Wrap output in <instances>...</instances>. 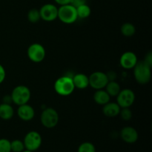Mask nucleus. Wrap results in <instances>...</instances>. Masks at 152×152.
<instances>
[{
	"instance_id": "1",
	"label": "nucleus",
	"mask_w": 152,
	"mask_h": 152,
	"mask_svg": "<svg viewBox=\"0 0 152 152\" xmlns=\"http://www.w3.org/2000/svg\"><path fill=\"white\" fill-rule=\"evenodd\" d=\"M134 69L135 80L139 84H148L151 79V66L144 61L138 62Z\"/></svg>"
},
{
	"instance_id": "2",
	"label": "nucleus",
	"mask_w": 152,
	"mask_h": 152,
	"mask_svg": "<svg viewBox=\"0 0 152 152\" xmlns=\"http://www.w3.org/2000/svg\"><path fill=\"white\" fill-rule=\"evenodd\" d=\"M75 87L73 83L72 77L62 76L56 80L54 83V90L57 94L62 96H68L74 92Z\"/></svg>"
},
{
	"instance_id": "3",
	"label": "nucleus",
	"mask_w": 152,
	"mask_h": 152,
	"mask_svg": "<svg viewBox=\"0 0 152 152\" xmlns=\"http://www.w3.org/2000/svg\"><path fill=\"white\" fill-rule=\"evenodd\" d=\"M58 19L64 24L71 25L78 19L77 9L71 4L62 5L58 7Z\"/></svg>"
},
{
	"instance_id": "4",
	"label": "nucleus",
	"mask_w": 152,
	"mask_h": 152,
	"mask_svg": "<svg viewBox=\"0 0 152 152\" xmlns=\"http://www.w3.org/2000/svg\"><path fill=\"white\" fill-rule=\"evenodd\" d=\"M13 103L16 105H22L29 102L31 96V91L29 88L25 86H17L13 89L10 94Z\"/></svg>"
},
{
	"instance_id": "5",
	"label": "nucleus",
	"mask_w": 152,
	"mask_h": 152,
	"mask_svg": "<svg viewBox=\"0 0 152 152\" xmlns=\"http://www.w3.org/2000/svg\"><path fill=\"white\" fill-rule=\"evenodd\" d=\"M59 114L53 108H45L40 117L42 125L47 129H53L56 127L59 123Z\"/></svg>"
},
{
	"instance_id": "6",
	"label": "nucleus",
	"mask_w": 152,
	"mask_h": 152,
	"mask_svg": "<svg viewBox=\"0 0 152 152\" xmlns=\"http://www.w3.org/2000/svg\"><path fill=\"white\" fill-rule=\"evenodd\" d=\"M25 149L36 151L41 147L42 138L41 134L36 131H31L26 134L23 140Z\"/></svg>"
},
{
	"instance_id": "7",
	"label": "nucleus",
	"mask_w": 152,
	"mask_h": 152,
	"mask_svg": "<svg viewBox=\"0 0 152 152\" xmlns=\"http://www.w3.org/2000/svg\"><path fill=\"white\" fill-rule=\"evenodd\" d=\"M27 54L30 60L39 63L42 62L45 58L46 50L42 45L39 43H33L28 47Z\"/></svg>"
},
{
	"instance_id": "8",
	"label": "nucleus",
	"mask_w": 152,
	"mask_h": 152,
	"mask_svg": "<svg viewBox=\"0 0 152 152\" xmlns=\"http://www.w3.org/2000/svg\"><path fill=\"white\" fill-rule=\"evenodd\" d=\"M89 86L95 90L104 89L109 82L108 75L102 71H95L88 77Z\"/></svg>"
},
{
	"instance_id": "9",
	"label": "nucleus",
	"mask_w": 152,
	"mask_h": 152,
	"mask_svg": "<svg viewBox=\"0 0 152 152\" xmlns=\"http://www.w3.org/2000/svg\"><path fill=\"white\" fill-rule=\"evenodd\" d=\"M135 101V94L129 88L123 89L117 96V103L121 108H130Z\"/></svg>"
},
{
	"instance_id": "10",
	"label": "nucleus",
	"mask_w": 152,
	"mask_h": 152,
	"mask_svg": "<svg viewBox=\"0 0 152 152\" xmlns=\"http://www.w3.org/2000/svg\"><path fill=\"white\" fill-rule=\"evenodd\" d=\"M39 13L41 19L45 22H53L57 19L58 7L55 4L48 3L42 6Z\"/></svg>"
},
{
	"instance_id": "11",
	"label": "nucleus",
	"mask_w": 152,
	"mask_h": 152,
	"mask_svg": "<svg viewBox=\"0 0 152 152\" xmlns=\"http://www.w3.org/2000/svg\"><path fill=\"white\" fill-rule=\"evenodd\" d=\"M137 62V56L132 51L125 52L120 56V65L124 69H133Z\"/></svg>"
},
{
	"instance_id": "12",
	"label": "nucleus",
	"mask_w": 152,
	"mask_h": 152,
	"mask_svg": "<svg viewBox=\"0 0 152 152\" xmlns=\"http://www.w3.org/2000/svg\"><path fill=\"white\" fill-rule=\"evenodd\" d=\"M120 135L121 139L128 144L135 143L139 138L137 131L132 126H126L123 128L120 131Z\"/></svg>"
},
{
	"instance_id": "13",
	"label": "nucleus",
	"mask_w": 152,
	"mask_h": 152,
	"mask_svg": "<svg viewBox=\"0 0 152 152\" xmlns=\"http://www.w3.org/2000/svg\"><path fill=\"white\" fill-rule=\"evenodd\" d=\"M17 115L19 119L23 121H31L34 118L35 110L28 103L19 105L17 109Z\"/></svg>"
},
{
	"instance_id": "14",
	"label": "nucleus",
	"mask_w": 152,
	"mask_h": 152,
	"mask_svg": "<svg viewBox=\"0 0 152 152\" xmlns=\"http://www.w3.org/2000/svg\"><path fill=\"white\" fill-rule=\"evenodd\" d=\"M121 108L117 102H108L102 107V113L104 115L109 118L117 117L119 115Z\"/></svg>"
},
{
	"instance_id": "15",
	"label": "nucleus",
	"mask_w": 152,
	"mask_h": 152,
	"mask_svg": "<svg viewBox=\"0 0 152 152\" xmlns=\"http://www.w3.org/2000/svg\"><path fill=\"white\" fill-rule=\"evenodd\" d=\"M73 83H74V87L77 89H83L87 88L89 86V79L87 75L82 73L75 74L72 77Z\"/></svg>"
},
{
	"instance_id": "16",
	"label": "nucleus",
	"mask_w": 152,
	"mask_h": 152,
	"mask_svg": "<svg viewBox=\"0 0 152 152\" xmlns=\"http://www.w3.org/2000/svg\"><path fill=\"white\" fill-rule=\"evenodd\" d=\"M94 100L96 104L100 105H104L108 102H110L111 96H109L107 91L104 89L96 90V92L94 94Z\"/></svg>"
},
{
	"instance_id": "17",
	"label": "nucleus",
	"mask_w": 152,
	"mask_h": 152,
	"mask_svg": "<svg viewBox=\"0 0 152 152\" xmlns=\"http://www.w3.org/2000/svg\"><path fill=\"white\" fill-rule=\"evenodd\" d=\"M14 115V109L10 104L2 102L0 104V118L4 120H9Z\"/></svg>"
},
{
	"instance_id": "18",
	"label": "nucleus",
	"mask_w": 152,
	"mask_h": 152,
	"mask_svg": "<svg viewBox=\"0 0 152 152\" xmlns=\"http://www.w3.org/2000/svg\"><path fill=\"white\" fill-rule=\"evenodd\" d=\"M105 88L107 93L109 94V96L111 97L117 96L118 95V94L120 93V91H121V88H120V84L118 83H117L116 81H114V80H109V82L106 85Z\"/></svg>"
},
{
	"instance_id": "19",
	"label": "nucleus",
	"mask_w": 152,
	"mask_h": 152,
	"mask_svg": "<svg viewBox=\"0 0 152 152\" xmlns=\"http://www.w3.org/2000/svg\"><path fill=\"white\" fill-rule=\"evenodd\" d=\"M120 31L124 37H131L134 35L136 33V28L133 24L130 22H126L121 26Z\"/></svg>"
},
{
	"instance_id": "20",
	"label": "nucleus",
	"mask_w": 152,
	"mask_h": 152,
	"mask_svg": "<svg viewBox=\"0 0 152 152\" xmlns=\"http://www.w3.org/2000/svg\"><path fill=\"white\" fill-rule=\"evenodd\" d=\"M76 9H77V16L80 19H87L88 17L90 16L91 13V7L87 4H83V5L77 7Z\"/></svg>"
},
{
	"instance_id": "21",
	"label": "nucleus",
	"mask_w": 152,
	"mask_h": 152,
	"mask_svg": "<svg viewBox=\"0 0 152 152\" xmlns=\"http://www.w3.org/2000/svg\"><path fill=\"white\" fill-rule=\"evenodd\" d=\"M28 21L31 23H37L41 19L40 17L39 10L37 8H32L28 11V15H27Z\"/></svg>"
},
{
	"instance_id": "22",
	"label": "nucleus",
	"mask_w": 152,
	"mask_h": 152,
	"mask_svg": "<svg viewBox=\"0 0 152 152\" xmlns=\"http://www.w3.org/2000/svg\"><path fill=\"white\" fill-rule=\"evenodd\" d=\"M10 149L11 152H22L25 150L23 141L20 140H14L10 142Z\"/></svg>"
},
{
	"instance_id": "23",
	"label": "nucleus",
	"mask_w": 152,
	"mask_h": 152,
	"mask_svg": "<svg viewBox=\"0 0 152 152\" xmlns=\"http://www.w3.org/2000/svg\"><path fill=\"white\" fill-rule=\"evenodd\" d=\"M77 152H96V147L92 142H84L79 145Z\"/></svg>"
},
{
	"instance_id": "24",
	"label": "nucleus",
	"mask_w": 152,
	"mask_h": 152,
	"mask_svg": "<svg viewBox=\"0 0 152 152\" xmlns=\"http://www.w3.org/2000/svg\"><path fill=\"white\" fill-rule=\"evenodd\" d=\"M0 152H11L10 140L5 138L0 139Z\"/></svg>"
},
{
	"instance_id": "25",
	"label": "nucleus",
	"mask_w": 152,
	"mask_h": 152,
	"mask_svg": "<svg viewBox=\"0 0 152 152\" xmlns=\"http://www.w3.org/2000/svg\"><path fill=\"white\" fill-rule=\"evenodd\" d=\"M119 115H120L121 118L125 121H129L132 117V112L129 108H121Z\"/></svg>"
},
{
	"instance_id": "26",
	"label": "nucleus",
	"mask_w": 152,
	"mask_h": 152,
	"mask_svg": "<svg viewBox=\"0 0 152 152\" xmlns=\"http://www.w3.org/2000/svg\"><path fill=\"white\" fill-rule=\"evenodd\" d=\"M86 1H87V0H71L70 4L77 8V7H80L83 4H86Z\"/></svg>"
},
{
	"instance_id": "27",
	"label": "nucleus",
	"mask_w": 152,
	"mask_h": 152,
	"mask_svg": "<svg viewBox=\"0 0 152 152\" xmlns=\"http://www.w3.org/2000/svg\"><path fill=\"white\" fill-rule=\"evenodd\" d=\"M6 77V72L5 70H4V67L0 64V84L3 83L5 80Z\"/></svg>"
},
{
	"instance_id": "28",
	"label": "nucleus",
	"mask_w": 152,
	"mask_h": 152,
	"mask_svg": "<svg viewBox=\"0 0 152 152\" xmlns=\"http://www.w3.org/2000/svg\"><path fill=\"white\" fill-rule=\"evenodd\" d=\"M144 62H146L148 65H149L150 66L152 67V53L151 52H148V53L145 56V59H144Z\"/></svg>"
},
{
	"instance_id": "29",
	"label": "nucleus",
	"mask_w": 152,
	"mask_h": 152,
	"mask_svg": "<svg viewBox=\"0 0 152 152\" xmlns=\"http://www.w3.org/2000/svg\"><path fill=\"white\" fill-rule=\"evenodd\" d=\"M71 0H54L55 2L57 4H59V6L62 5H65V4H68L71 3Z\"/></svg>"
},
{
	"instance_id": "30",
	"label": "nucleus",
	"mask_w": 152,
	"mask_h": 152,
	"mask_svg": "<svg viewBox=\"0 0 152 152\" xmlns=\"http://www.w3.org/2000/svg\"><path fill=\"white\" fill-rule=\"evenodd\" d=\"M3 102L6 104H10L13 103V101H12V98L10 95H6V96H4L3 98Z\"/></svg>"
},
{
	"instance_id": "31",
	"label": "nucleus",
	"mask_w": 152,
	"mask_h": 152,
	"mask_svg": "<svg viewBox=\"0 0 152 152\" xmlns=\"http://www.w3.org/2000/svg\"><path fill=\"white\" fill-rule=\"evenodd\" d=\"M22 152H34V151H29V150L25 149V150H24V151H22Z\"/></svg>"
}]
</instances>
